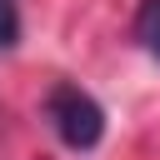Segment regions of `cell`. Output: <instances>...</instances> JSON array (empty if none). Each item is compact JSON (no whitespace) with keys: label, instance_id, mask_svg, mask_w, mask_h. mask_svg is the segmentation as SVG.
<instances>
[{"label":"cell","instance_id":"obj_1","mask_svg":"<svg viewBox=\"0 0 160 160\" xmlns=\"http://www.w3.org/2000/svg\"><path fill=\"white\" fill-rule=\"evenodd\" d=\"M45 120H50V130L60 135V145H70V150H95L100 135H105V110H100V100L85 95L80 85H70V80H60V85L45 95Z\"/></svg>","mask_w":160,"mask_h":160},{"label":"cell","instance_id":"obj_2","mask_svg":"<svg viewBox=\"0 0 160 160\" xmlns=\"http://www.w3.org/2000/svg\"><path fill=\"white\" fill-rule=\"evenodd\" d=\"M135 40L160 60V0H140V15H135Z\"/></svg>","mask_w":160,"mask_h":160},{"label":"cell","instance_id":"obj_3","mask_svg":"<svg viewBox=\"0 0 160 160\" xmlns=\"http://www.w3.org/2000/svg\"><path fill=\"white\" fill-rule=\"evenodd\" d=\"M15 40H20V5L0 0V50H10Z\"/></svg>","mask_w":160,"mask_h":160}]
</instances>
